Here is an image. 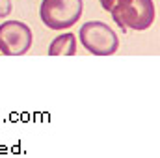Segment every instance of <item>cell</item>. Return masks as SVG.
Here are the masks:
<instances>
[{
  "instance_id": "6",
  "label": "cell",
  "mask_w": 160,
  "mask_h": 158,
  "mask_svg": "<svg viewBox=\"0 0 160 158\" xmlns=\"http://www.w3.org/2000/svg\"><path fill=\"white\" fill-rule=\"evenodd\" d=\"M13 6H11V0H0V19H6L9 17Z\"/></svg>"
},
{
  "instance_id": "1",
  "label": "cell",
  "mask_w": 160,
  "mask_h": 158,
  "mask_svg": "<svg viewBox=\"0 0 160 158\" xmlns=\"http://www.w3.org/2000/svg\"><path fill=\"white\" fill-rule=\"evenodd\" d=\"M110 13L121 30L142 32L155 21V4L153 0H116Z\"/></svg>"
},
{
  "instance_id": "4",
  "label": "cell",
  "mask_w": 160,
  "mask_h": 158,
  "mask_svg": "<svg viewBox=\"0 0 160 158\" xmlns=\"http://www.w3.org/2000/svg\"><path fill=\"white\" fill-rule=\"evenodd\" d=\"M32 30L21 21H6L0 24V54L22 56L32 48Z\"/></svg>"
},
{
  "instance_id": "2",
  "label": "cell",
  "mask_w": 160,
  "mask_h": 158,
  "mask_svg": "<svg viewBox=\"0 0 160 158\" xmlns=\"http://www.w3.org/2000/svg\"><path fill=\"white\" fill-rule=\"evenodd\" d=\"M82 0H43L39 17L50 30H67L82 17Z\"/></svg>"
},
{
  "instance_id": "5",
  "label": "cell",
  "mask_w": 160,
  "mask_h": 158,
  "mask_svg": "<svg viewBox=\"0 0 160 158\" xmlns=\"http://www.w3.org/2000/svg\"><path fill=\"white\" fill-rule=\"evenodd\" d=\"M77 54V37L73 34H62L50 43L48 56H75Z\"/></svg>"
},
{
  "instance_id": "7",
  "label": "cell",
  "mask_w": 160,
  "mask_h": 158,
  "mask_svg": "<svg viewBox=\"0 0 160 158\" xmlns=\"http://www.w3.org/2000/svg\"><path fill=\"white\" fill-rule=\"evenodd\" d=\"M114 4H116V0H101V6H102V9L104 11H112V7H114Z\"/></svg>"
},
{
  "instance_id": "3",
  "label": "cell",
  "mask_w": 160,
  "mask_h": 158,
  "mask_svg": "<svg viewBox=\"0 0 160 158\" xmlns=\"http://www.w3.org/2000/svg\"><path fill=\"white\" fill-rule=\"evenodd\" d=\"M78 36L84 48L95 56H112L119 48L118 34L106 22H101V21H89L82 24Z\"/></svg>"
}]
</instances>
